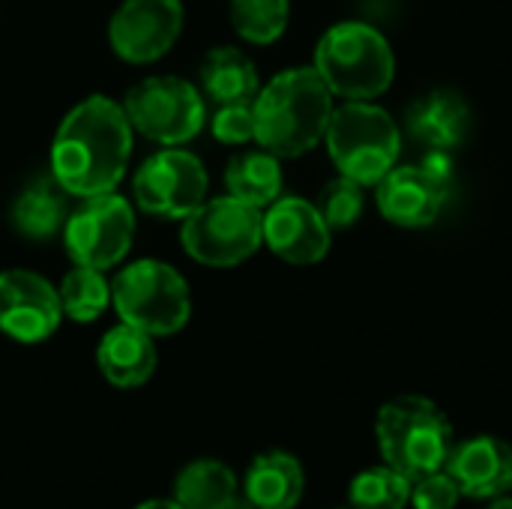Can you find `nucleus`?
Instances as JSON below:
<instances>
[{"mask_svg":"<svg viewBox=\"0 0 512 509\" xmlns=\"http://www.w3.org/2000/svg\"><path fill=\"white\" fill-rule=\"evenodd\" d=\"M198 90L213 105L252 102L261 90V81L249 54L234 45H219L210 48L198 66Z\"/></svg>","mask_w":512,"mask_h":509,"instance_id":"19","label":"nucleus"},{"mask_svg":"<svg viewBox=\"0 0 512 509\" xmlns=\"http://www.w3.org/2000/svg\"><path fill=\"white\" fill-rule=\"evenodd\" d=\"M411 135L429 150H453L465 141L471 126V108L456 90H432L417 99L408 114Z\"/></svg>","mask_w":512,"mask_h":509,"instance_id":"18","label":"nucleus"},{"mask_svg":"<svg viewBox=\"0 0 512 509\" xmlns=\"http://www.w3.org/2000/svg\"><path fill=\"white\" fill-rule=\"evenodd\" d=\"M330 234L318 207L294 195H279L264 213V246L297 267L318 264L330 252Z\"/></svg>","mask_w":512,"mask_h":509,"instance_id":"13","label":"nucleus"},{"mask_svg":"<svg viewBox=\"0 0 512 509\" xmlns=\"http://www.w3.org/2000/svg\"><path fill=\"white\" fill-rule=\"evenodd\" d=\"M135 509H183L174 498H153V501H144V504H138Z\"/></svg>","mask_w":512,"mask_h":509,"instance_id":"30","label":"nucleus"},{"mask_svg":"<svg viewBox=\"0 0 512 509\" xmlns=\"http://www.w3.org/2000/svg\"><path fill=\"white\" fill-rule=\"evenodd\" d=\"M183 21L180 0H123L108 21V45L123 63H156L177 45Z\"/></svg>","mask_w":512,"mask_h":509,"instance_id":"11","label":"nucleus"},{"mask_svg":"<svg viewBox=\"0 0 512 509\" xmlns=\"http://www.w3.org/2000/svg\"><path fill=\"white\" fill-rule=\"evenodd\" d=\"M120 105L132 129L159 147H180L207 123L204 93L180 75L141 78L126 90Z\"/></svg>","mask_w":512,"mask_h":509,"instance_id":"8","label":"nucleus"},{"mask_svg":"<svg viewBox=\"0 0 512 509\" xmlns=\"http://www.w3.org/2000/svg\"><path fill=\"white\" fill-rule=\"evenodd\" d=\"M444 471L456 480L462 498H504L512 492V444L498 435H477L453 447Z\"/></svg>","mask_w":512,"mask_h":509,"instance_id":"15","label":"nucleus"},{"mask_svg":"<svg viewBox=\"0 0 512 509\" xmlns=\"http://www.w3.org/2000/svg\"><path fill=\"white\" fill-rule=\"evenodd\" d=\"M306 474L297 456L267 450L252 459L243 477V495L255 509H294L303 501Z\"/></svg>","mask_w":512,"mask_h":509,"instance_id":"17","label":"nucleus"},{"mask_svg":"<svg viewBox=\"0 0 512 509\" xmlns=\"http://www.w3.org/2000/svg\"><path fill=\"white\" fill-rule=\"evenodd\" d=\"M318 213L324 216V222L330 225V231H342L351 228L366 207V195H363V183L339 174L336 180H330L321 195H318Z\"/></svg>","mask_w":512,"mask_h":509,"instance_id":"26","label":"nucleus"},{"mask_svg":"<svg viewBox=\"0 0 512 509\" xmlns=\"http://www.w3.org/2000/svg\"><path fill=\"white\" fill-rule=\"evenodd\" d=\"M435 180H441V183H447V186H453V177H456V165H453V156H450V150H429L426 156H423V162H420Z\"/></svg>","mask_w":512,"mask_h":509,"instance_id":"29","label":"nucleus"},{"mask_svg":"<svg viewBox=\"0 0 512 509\" xmlns=\"http://www.w3.org/2000/svg\"><path fill=\"white\" fill-rule=\"evenodd\" d=\"M225 509H255V507H252V504H249V498L240 492V495H237V498H234V501H231Z\"/></svg>","mask_w":512,"mask_h":509,"instance_id":"31","label":"nucleus"},{"mask_svg":"<svg viewBox=\"0 0 512 509\" xmlns=\"http://www.w3.org/2000/svg\"><path fill=\"white\" fill-rule=\"evenodd\" d=\"M237 495V474L219 459L189 462L174 480V501L183 509H225Z\"/></svg>","mask_w":512,"mask_h":509,"instance_id":"21","label":"nucleus"},{"mask_svg":"<svg viewBox=\"0 0 512 509\" xmlns=\"http://www.w3.org/2000/svg\"><path fill=\"white\" fill-rule=\"evenodd\" d=\"M486 509H512V498H495V501H489V507Z\"/></svg>","mask_w":512,"mask_h":509,"instance_id":"32","label":"nucleus"},{"mask_svg":"<svg viewBox=\"0 0 512 509\" xmlns=\"http://www.w3.org/2000/svg\"><path fill=\"white\" fill-rule=\"evenodd\" d=\"M375 186L381 216L399 228L432 225L450 195V186L435 180L423 165H393Z\"/></svg>","mask_w":512,"mask_h":509,"instance_id":"14","label":"nucleus"},{"mask_svg":"<svg viewBox=\"0 0 512 509\" xmlns=\"http://www.w3.org/2000/svg\"><path fill=\"white\" fill-rule=\"evenodd\" d=\"M57 297L63 318H72L75 324H93L111 306V282L105 279L102 270L75 264V270L63 276Z\"/></svg>","mask_w":512,"mask_h":509,"instance_id":"23","label":"nucleus"},{"mask_svg":"<svg viewBox=\"0 0 512 509\" xmlns=\"http://www.w3.org/2000/svg\"><path fill=\"white\" fill-rule=\"evenodd\" d=\"M156 363L159 354L153 336L123 321L111 327L96 348V366L105 375V381L117 390L144 387L153 378Z\"/></svg>","mask_w":512,"mask_h":509,"instance_id":"16","label":"nucleus"},{"mask_svg":"<svg viewBox=\"0 0 512 509\" xmlns=\"http://www.w3.org/2000/svg\"><path fill=\"white\" fill-rule=\"evenodd\" d=\"M333 93L315 66H294L270 78L252 99L255 144L279 159H294L324 141Z\"/></svg>","mask_w":512,"mask_h":509,"instance_id":"2","label":"nucleus"},{"mask_svg":"<svg viewBox=\"0 0 512 509\" xmlns=\"http://www.w3.org/2000/svg\"><path fill=\"white\" fill-rule=\"evenodd\" d=\"M210 177L204 162L183 147H162L147 156L132 180L135 207L159 219H186L207 201Z\"/></svg>","mask_w":512,"mask_h":509,"instance_id":"10","label":"nucleus"},{"mask_svg":"<svg viewBox=\"0 0 512 509\" xmlns=\"http://www.w3.org/2000/svg\"><path fill=\"white\" fill-rule=\"evenodd\" d=\"M135 129L111 96H87L57 126L51 141V177L75 198L108 195L120 186Z\"/></svg>","mask_w":512,"mask_h":509,"instance_id":"1","label":"nucleus"},{"mask_svg":"<svg viewBox=\"0 0 512 509\" xmlns=\"http://www.w3.org/2000/svg\"><path fill=\"white\" fill-rule=\"evenodd\" d=\"M225 189L231 198L258 210L270 207L282 195V165L270 150H243L225 168Z\"/></svg>","mask_w":512,"mask_h":509,"instance_id":"20","label":"nucleus"},{"mask_svg":"<svg viewBox=\"0 0 512 509\" xmlns=\"http://www.w3.org/2000/svg\"><path fill=\"white\" fill-rule=\"evenodd\" d=\"M63 321L57 288L33 270L0 273V333L18 345H39L57 333Z\"/></svg>","mask_w":512,"mask_h":509,"instance_id":"12","label":"nucleus"},{"mask_svg":"<svg viewBox=\"0 0 512 509\" xmlns=\"http://www.w3.org/2000/svg\"><path fill=\"white\" fill-rule=\"evenodd\" d=\"M375 438L384 465L417 483L447 468L456 432L441 405L426 396H396L375 417Z\"/></svg>","mask_w":512,"mask_h":509,"instance_id":"3","label":"nucleus"},{"mask_svg":"<svg viewBox=\"0 0 512 509\" xmlns=\"http://www.w3.org/2000/svg\"><path fill=\"white\" fill-rule=\"evenodd\" d=\"M228 18L240 39L252 45H273L288 30L291 0H231Z\"/></svg>","mask_w":512,"mask_h":509,"instance_id":"24","label":"nucleus"},{"mask_svg":"<svg viewBox=\"0 0 512 509\" xmlns=\"http://www.w3.org/2000/svg\"><path fill=\"white\" fill-rule=\"evenodd\" d=\"M318 75L333 96L342 99H378L390 90L396 75V57L390 42L366 21L333 24L315 48Z\"/></svg>","mask_w":512,"mask_h":509,"instance_id":"4","label":"nucleus"},{"mask_svg":"<svg viewBox=\"0 0 512 509\" xmlns=\"http://www.w3.org/2000/svg\"><path fill=\"white\" fill-rule=\"evenodd\" d=\"M66 192L54 183H30L9 210L12 228L27 240H48L66 225Z\"/></svg>","mask_w":512,"mask_h":509,"instance_id":"22","label":"nucleus"},{"mask_svg":"<svg viewBox=\"0 0 512 509\" xmlns=\"http://www.w3.org/2000/svg\"><path fill=\"white\" fill-rule=\"evenodd\" d=\"M180 246L201 267H237L264 246V213L231 195L207 198L183 219Z\"/></svg>","mask_w":512,"mask_h":509,"instance_id":"7","label":"nucleus"},{"mask_svg":"<svg viewBox=\"0 0 512 509\" xmlns=\"http://www.w3.org/2000/svg\"><path fill=\"white\" fill-rule=\"evenodd\" d=\"M342 509H354V507H342Z\"/></svg>","mask_w":512,"mask_h":509,"instance_id":"33","label":"nucleus"},{"mask_svg":"<svg viewBox=\"0 0 512 509\" xmlns=\"http://www.w3.org/2000/svg\"><path fill=\"white\" fill-rule=\"evenodd\" d=\"M324 141L339 174L363 186H375L396 165L402 147L393 117L369 99H345L333 108Z\"/></svg>","mask_w":512,"mask_h":509,"instance_id":"6","label":"nucleus"},{"mask_svg":"<svg viewBox=\"0 0 512 509\" xmlns=\"http://www.w3.org/2000/svg\"><path fill=\"white\" fill-rule=\"evenodd\" d=\"M411 504V480L390 465L360 471L348 486V507L354 509H405Z\"/></svg>","mask_w":512,"mask_h":509,"instance_id":"25","label":"nucleus"},{"mask_svg":"<svg viewBox=\"0 0 512 509\" xmlns=\"http://www.w3.org/2000/svg\"><path fill=\"white\" fill-rule=\"evenodd\" d=\"M459 498L462 492L447 471H435L411 483V507L414 509H456Z\"/></svg>","mask_w":512,"mask_h":509,"instance_id":"28","label":"nucleus"},{"mask_svg":"<svg viewBox=\"0 0 512 509\" xmlns=\"http://www.w3.org/2000/svg\"><path fill=\"white\" fill-rule=\"evenodd\" d=\"M210 132L222 144H249L255 141V111L252 102H228L216 105L210 117Z\"/></svg>","mask_w":512,"mask_h":509,"instance_id":"27","label":"nucleus"},{"mask_svg":"<svg viewBox=\"0 0 512 509\" xmlns=\"http://www.w3.org/2000/svg\"><path fill=\"white\" fill-rule=\"evenodd\" d=\"M60 234L66 255L78 267H93L105 273L117 267L132 249L135 207L117 192L81 198V204L66 216Z\"/></svg>","mask_w":512,"mask_h":509,"instance_id":"9","label":"nucleus"},{"mask_svg":"<svg viewBox=\"0 0 512 509\" xmlns=\"http://www.w3.org/2000/svg\"><path fill=\"white\" fill-rule=\"evenodd\" d=\"M111 306L123 324H132L153 339L180 333L192 318L189 282L159 258L126 264L111 279Z\"/></svg>","mask_w":512,"mask_h":509,"instance_id":"5","label":"nucleus"}]
</instances>
